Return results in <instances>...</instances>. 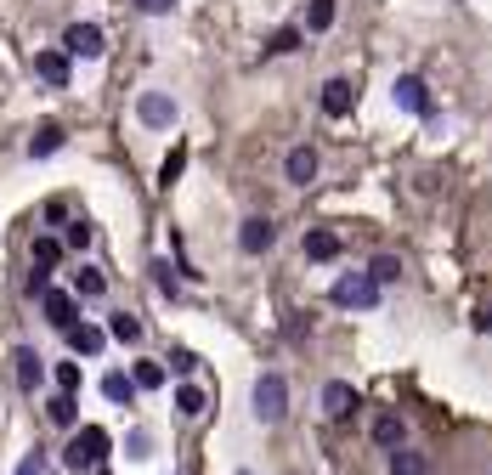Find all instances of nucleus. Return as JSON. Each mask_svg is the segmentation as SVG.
Masks as SVG:
<instances>
[{
	"label": "nucleus",
	"instance_id": "obj_8",
	"mask_svg": "<svg viewBox=\"0 0 492 475\" xmlns=\"http://www.w3.org/2000/svg\"><path fill=\"white\" fill-rule=\"evenodd\" d=\"M391 97H396V108H408V114H430V85L419 74H402V80L391 85Z\"/></svg>",
	"mask_w": 492,
	"mask_h": 475
},
{
	"label": "nucleus",
	"instance_id": "obj_29",
	"mask_svg": "<svg viewBox=\"0 0 492 475\" xmlns=\"http://www.w3.org/2000/svg\"><path fill=\"white\" fill-rule=\"evenodd\" d=\"M91 238H97V226H91V221H68V233H63V249H85Z\"/></svg>",
	"mask_w": 492,
	"mask_h": 475
},
{
	"label": "nucleus",
	"instance_id": "obj_6",
	"mask_svg": "<svg viewBox=\"0 0 492 475\" xmlns=\"http://www.w3.org/2000/svg\"><path fill=\"white\" fill-rule=\"evenodd\" d=\"M102 45H107V40H102L97 23H68V28H63V51H68V57H102Z\"/></svg>",
	"mask_w": 492,
	"mask_h": 475
},
{
	"label": "nucleus",
	"instance_id": "obj_13",
	"mask_svg": "<svg viewBox=\"0 0 492 475\" xmlns=\"http://www.w3.org/2000/svg\"><path fill=\"white\" fill-rule=\"evenodd\" d=\"M102 345H107V334L97 323H74L68 329V351L74 357H102Z\"/></svg>",
	"mask_w": 492,
	"mask_h": 475
},
{
	"label": "nucleus",
	"instance_id": "obj_3",
	"mask_svg": "<svg viewBox=\"0 0 492 475\" xmlns=\"http://www.w3.org/2000/svg\"><path fill=\"white\" fill-rule=\"evenodd\" d=\"M329 300L334 305H357V312H374L379 305V283L368 278V272H345V278L329 289Z\"/></svg>",
	"mask_w": 492,
	"mask_h": 475
},
{
	"label": "nucleus",
	"instance_id": "obj_1",
	"mask_svg": "<svg viewBox=\"0 0 492 475\" xmlns=\"http://www.w3.org/2000/svg\"><path fill=\"white\" fill-rule=\"evenodd\" d=\"M114 453V436L102 431V424H80L68 441V453H63V464L68 470H102V458Z\"/></svg>",
	"mask_w": 492,
	"mask_h": 475
},
{
	"label": "nucleus",
	"instance_id": "obj_27",
	"mask_svg": "<svg viewBox=\"0 0 492 475\" xmlns=\"http://www.w3.org/2000/svg\"><path fill=\"white\" fill-rule=\"evenodd\" d=\"M204 402H210V396L198 391V385H181V391H176V413H181V419H198V413H204Z\"/></svg>",
	"mask_w": 492,
	"mask_h": 475
},
{
	"label": "nucleus",
	"instance_id": "obj_10",
	"mask_svg": "<svg viewBox=\"0 0 492 475\" xmlns=\"http://www.w3.org/2000/svg\"><path fill=\"white\" fill-rule=\"evenodd\" d=\"M300 249H306V260H340V233H329V226H312V233L300 238Z\"/></svg>",
	"mask_w": 492,
	"mask_h": 475
},
{
	"label": "nucleus",
	"instance_id": "obj_32",
	"mask_svg": "<svg viewBox=\"0 0 492 475\" xmlns=\"http://www.w3.org/2000/svg\"><path fill=\"white\" fill-rule=\"evenodd\" d=\"M125 453H131V458H147V453H153V436H147V431H131V436H125Z\"/></svg>",
	"mask_w": 492,
	"mask_h": 475
},
{
	"label": "nucleus",
	"instance_id": "obj_30",
	"mask_svg": "<svg viewBox=\"0 0 492 475\" xmlns=\"http://www.w3.org/2000/svg\"><path fill=\"white\" fill-rule=\"evenodd\" d=\"M266 51H278V57H283V51H300V28H295V23H289V28H278Z\"/></svg>",
	"mask_w": 492,
	"mask_h": 475
},
{
	"label": "nucleus",
	"instance_id": "obj_5",
	"mask_svg": "<svg viewBox=\"0 0 492 475\" xmlns=\"http://www.w3.org/2000/svg\"><path fill=\"white\" fill-rule=\"evenodd\" d=\"M40 305H45V323H52L57 334H68L74 323H80V300H74L68 289H45Z\"/></svg>",
	"mask_w": 492,
	"mask_h": 475
},
{
	"label": "nucleus",
	"instance_id": "obj_25",
	"mask_svg": "<svg viewBox=\"0 0 492 475\" xmlns=\"http://www.w3.org/2000/svg\"><path fill=\"white\" fill-rule=\"evenodd\" d=\"M368 278H374L379 289L396 283V278H402V260H396V255H374V260H368Z\"/></svg>",
	"mask_w": 492,
	"mask_h": 475
},
{
	"label": "nucleus",
	"instance_id": "obj_24",
	"mask_svg": "<svg viewBox=\"0 0 492 475\" xmlns=\"http://www.w3.org/2000/svg\"><path fill=\"white\" fill-rule=\"evenodd\" d=\"M57 260H63V238H52V233L35 238V272H52Z\"/></svg>",
	"mask_w": 492,
	"mask_h": 475
},
{
	"label": "nucleus",
	"instance_id": "obj_11",
	"mask_svg": "<svg viewBox=\"0 0 492 475\" xmlns=\"http://www.w3.org/2000/svg\"><path fill=\"white\" fill-rule=\"evenodd\" d=\"M35 74H40L45 85L63 91V85L74 80V63H68V51H40V57H35Z\"/></svg>",
	"mask_w": 492,
	"mask_h": 475
},
{
	"label": "nucleus",
	"instance_id": "obj_19",
	"mask_svg": "<svg viewBox=\"0 0 492 475\" xmlns=\"http://www.w3.org/2000/svg\"><path fill=\"white\" fill-rule=\"evenodd\" d=\"M334 18H340V6H334V0H312V6H306V28H312V35H329Z\"/></svg>",
	"mask_w": 492,
	"mask_h": 475
},
{
	"label": "nucleus",
	"instance_id": "obj_12",
	"mask_svg": "<svg viewBox=\"0 0 492 475\" xmlns=\"http://www.w3.org/2000/svg\"><path fill=\"white\" fill-rule=\"evenodd\" d=\"M351 102H357V85H351V80H329V85H322V114H329V119H345Z\"/></svg>",
	"mask_w": 492,
	"mask_h": 475
},
{
	"label": "nucleus",
	"instance_id": "obj_31",
	"mask_svg": "<svg viewBox=\"0 0 492 475\" xmlns=\"http://www.w3.org/2000/svg\"><path fill=\"white\" fill-rule=\"evenodd\" d=\"M147 272H153V283H159V289H164V295H171V300H176V266H164V260H153V266H147Z\"/></svg>",
	"mask_w": 492,
	"mask_h": 475
},
{
	"label": "nucleus",
	"instance_id": "obj_37",
	"mask_svg": "<svg viewBox=\"0 0 492 475\" xmlns=\"http://www.w3.org/2000/svg\"><path fill=\"white\" fill-rule=\"evenodd\" d=\"M475 329H481V334H492V300L481 305V312H475Z\"/></svg>",
	"mask_w": 492,
	"mask_h": 475
},
{
	"label": "nucleus",
	"instance_id": "obj_36",
	"mask_svg": "<svg viewBox=\"0 0 492 475\" xmlns=\"http://www.w3.org/2000/svg\"><path fill=\"white\" fill-rule=\"evenodd\" d=\"M18 475H45V458H40V453H23V464H18Z\"/></svg>",
	"mask_w": 492,
	"mask_h": 475
},
{
	"label": "nucleus",
	"instance_id": "obj_16",
	"mask_svg": "<svg viewBox=\"0 0 492 475\" xmlns=\"http://www.w3.org/2000/svg\"><path fill=\"white\" fill-rule=\"evenodd\" d=\"M45 419H52L57 431H74V424H80V402H74L68 391H57L52 402H45Z\"/></svg>",
	"mask_w": 492,
	"mask_h": 475
},
{
	"label": "nucleus",
	"instance_id": "obj_18",
	"mask_svg": "<svg viewBox=\"0 0 492 475\" xmlns=\"http://www.w3.org/2000/svg\"><path fill=\"white\" fill-rule=\"evenodd\" d=\"M402 436H408V424L402 419H396V413H379V419H374V441H379V447H402Z\"/></svg>",
	"mask_w": 492,
	"mask_h": 475
},
{
	"label": "nucleus",
	"instance_id": "obj_34",
	"mask_svg": "<svg viewBox=\"0 0 492 475\" xmlns=\"http://www.w3.org/2000/svg\"><path fill=\"white\" fill-rule=\"evenodd\" d=\"M74 385H80V368H74V362H57V391L74 396Z\"/></svg>",
	"mask_w": 492,
	"mask_h": 475
},
{
	"label": "nucleus",
	"instance_id": "obj_4",
	"mask_svg": "<svg viewBox=\"0 0 492 475\" xmlns=\"http://www.w3.org/2000/svg\"><path fill=\"white\" fill-rule=\"evenodd\" d=\"M136 119H142L147 131H171L176 125V97H164V91H142V97H136Z\"/></svg>",
	"mask_w": 492,
	"mask_h": 475
},
{
	"label": "nucleus",
	"instance_id": "obj_33",
	"mask_svg": "<svg viewBox=\"0 0 492 475\" xmlns=\"http://www.w3.org/2000/svg\"><path fill=\"white\" fill-rule=\"evenodd\" d=\"M193 368H198V357H193L187 345H176V351H171V374H193Z\"/></svg>",
	"mask_w": 492,
	"mask_h": 475
},
{
	"label": "nucleus",
	"instance_id": "obj_20",
	"mask_svg": "<svg viewBox=\"0 0 492 475\" xmlns=\"http://www.w3.org/2000/svg\"><path fill=\"white\" fill-rule=\"evenodd\" d=\"M57 147H63V125H40L35 142H28V159H52Z\"/></svg>",
	"mask_w": 492,
	"mask_h": 475
},
{
	"label": "nucleus",
	"instance_id": "obj_26",
	"mask_svg": "<svg viewBox=\"0 0 492 475\" xmlns=\"http://www.w3.org/2000/svg\"><path fill=\"white\" fill-rule=\"evenodd\" d=\"M131 385L136 391H159L164 385V362H136L131 368Z\"/></svg>",
	"mask_w": 492,
	"mask_h": 475
},
{
	"label": "nucleus",
	"instance_id": "obj_35",
	"mask_svg": "<svg viewBox=\"0 0 492 475\" xmlns=\"http://www.w3.org/2000/svg\"><path fill=\"white\" fill-rule=\"evenodd\" d=\"M136 6H142L147 18H164V12H176V0H136Z\"/></svg>",
	"mask_w": 492,
	"mask_h": 475
},
{
	"label": "nucleus",
	"instance_id": "obj_17",
	"mask_svg": "<svg viewBox=\"0 0 492 475\" xmlns=\"http://www.w3.org/2000/svg\"><path fill=\"white\" fill-rule=\"evenodd\" d=\"M102 289H107L102 266H80V272H74V289H68V295H74V300H97Z\"/></svg>",
	"mask_w": 492,
	"mask_h": 475
},
{
	"label": "nucleus",
	"instance_id": "obj_9",
	"mask_svg": "<svg viewBox=\"0 0 492 475\" xmlns=\"http://www.w3.org/2000/svg\"><path fill=\"white\" fill-rule=\"evenodd\" d=\"M357 402L362 396L345 385V379H329V385H322V413H329V419H351V413H357Z\"/></svg>",
	"mask_w": 492,
	"mask_h": 475
},
{
	"label": "nucleus",
	"instance_id": "obj_2",
	"mask_svg": "<svg viewBox=\"0 0 492 475\" xmlns=\"http://www.w3.org/2000/svg\"><path fill=\"white\" fill-rule=\"evenodd\" d=\"M289 413V379L283 374H260L255 379V419L260 424H278Z\"/></svg>",
	"mask_w": 492,
	"mask_h": 475
},
{
	"label": "nucleus",
	"instance_id": "obj_21",
	"mask_svg": "<svg viewBox=\"0 0 492 475\" xmlns=\"http://www.w3.org/2000/svg\"><path fill=\"white\" fill-rule=\"evenodd\" d=\"M107 334H114L119 345H136V340H142V317H136V312H114V323H107Z\"/></svg>",
	"mask_w": 492,
	"mask_h": 475
},
{
	"label": "nucleus",
	"instance_id": "obj_28",
	"mask_svg": "<svg viewBox=\"0 0 492 475\" xmlns=\"http://www.w3.org/2000/svg\"><path fill=\"white\" fill-rule=\"evenodd\" d=\"M181 164H187V147H171V153H164V164H159V187H176V181H181Z\"/></svg>",
	"mask_w": 492,
	"mask_h": 475
},
{
	"label": "nucleus",
	"instance_id": "obj_14",
	"mask_svg": "<svg viewBox=\"0 0 492 475\" xmlns=\"http://www.w3.org/2000/svg\"><path fill=\"white\" fill-rule=\"evenodd\" d=\"M283 176L295 181V187H312V181H317V153H312V147H295V153L283 159Z\"/></svg>",
	"mask_w": 492,
	"mask_h": 475
},
{
	"label": "nucleus",
	"instance_id": "obj_38",
	"mask_svg": "<svg viewBox=\"0 0 492 475\" xmlns=\"http://www.w3.org/2000/svg\"><path fill=\"white\" fill-rule=\"evenodd\" d=\"M97 475H107V470H97Z\"/></svg>",
	"mask_w": 492,
	"mask_h": 475
},
{
	"label": "nucleus",
	"instance_id": "obj_22",
	"mask_svg": "<svg viewBox=\"0 0 492 475\" xmlns=\"http://www.w3.org/2000/svg\"><path fill=\"white\" fill-rule=\"evenodd\" d=\"M102 396L114 408H131V396H136V385H131V374H102Z\"/></svg>",
	"mask_w": 492,
	"mask_h": 475
},
{
	"label": "nucleus",
	"instance_id": "obj_15",
	"mask_svg": "<svg viewBox=\"0 0 492 475\" xmlns=\"http://www.w3.org/2000/svg\"><path fill=\"white\" fill-rule=\"evenodd\" d=\"M12 362H18V385H23V391H35L40 379H45V362H40L35 345H18V351H12Z\"/></svg>",
	"mask_w": 492,
	"mask_h": 475
},
{
	"label": "nucleus",
	"instance_id": "obj_23",
	"mask_svg": "<svg viewBox=\"0 0 492 475\" xmlns=\"http://www.w3.org/2000/svg\"><path fill=\"white\" fill-rule=\"evenodd\" d=\"M391 475H430V464H425V453L396 447V453H391Z\"/></svg>",
	"mask_w": 492,
	"mask_h": 475
},
{
	"label": "nucleus",
	"instance_id": "obj_7",
	"mask_svg": "<svg viewBox=\"0 0 492 475\" xmlns=\"http://www.w3.org/2000/svg\"><path fill=\"white\" fill-rule=\"evenodd\" d=\"M272 243H278V226H272L266 216H250V221L238 226V249L243 255H266Z\"/></svg>",
	"mask_w": 492,
	"mask_h": 475
}]
</instances>
